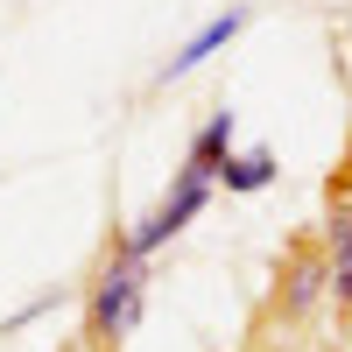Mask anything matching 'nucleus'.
Masks as SVG:
<instances>
[{"mask_svg": "<svg viewBox=\"0 0 352 352\" xmlns=\"http://www.w3.org/2000/svg\"><path fill=\"white\" fill-rule=\"evenodd\" d=\"M43 310H56V289H43V296H28V303H21L14 317H0V331H21V324H36Z\"/></svg>", "mask_w": 352, "mask_h": 352, "instance_id": "nucleus-8", "label": "nucleus"}, {"mask_svg": "<svg viewBox=\"0 0 352 352\" xmlns=\"http://www.w3.org/2000/svg\"><path fill=\"white\" fill-rule=\"evenodd\" d=\"M324 268H331V303L352 310V197H331L324 212Z\"/></svg>", "mask_w": 352, "mask_h": 352, "instance_id": "nucleus-5", "label": "nucleus"}, {"mask_svg": "<svg viewBox=\"0 0 352 352\" xmlns=\"http://www.w3.org/2000/svg\"><path fill=\"white\" fill-rule=\"evenodd\" d=\"M317 303H331V268H324V247H296L282 268V289H275V310L289 324H303Z\"/></svg>", "mask_w": 352, "mask_h": 352, "instance_id": "nucleus-3", "label": "nucleus"}, {"mask_svg": "<svg viewBox=\"0 0 352 352\" xmlns=\"http://www.w3.org/2000/svg\"><path fill=\"white\" fill-rule=\"evenodd\" d=\"M268 352H310V345H296V338H275V345H268Z\"/></svg>", "mask_w": 352, "mask_h": 352, "instance_id": "nucleus-9", "label": "nucleus"}, {"mask_svg": "<svg viewBox=\"0 0 352 352\" xmlns=\"http://www.w3.org/2000/svg\"><path fill=\"white\" fill-rule=\"evenodd\" d=\"M240 28H247V8H226V14H212V21H204L197 36H190L184 50H176L169 64H162V85H169V78H190L197 64H212V56H219V50H226L232 36H240Z\"/></svg>", "mask_w": 352, "mask_h": 352, "instance_id": "nucleus-4", "label": "nucleus"}, {"mask_svg": "<svg viewBox=\"0 0 352 352\" xmlns=\"http://www.w3.org/2000/svg\"><path fill=\"white\" fill-rule=\"evenodd\" d=\"M232 141H240V113H232V106H219L212 120H204V127L190 134V155H184V169H197V176H212V184H219V169L232 162Z\"/></svg>", "mask_w": 352, "mask_h": 352, "instance_id": "nucleus-6", "label": "nucleus"}, {"mask_svg": "<svg viewBox=\"0 0 352 352\" xmlns=\"http://www.w3.org/2000/svg\"><path fill=\"white\" fill-rule=\"evenodd\" d=\"M212 176H197V169H176L169 176V190L148 204V219H141L134 232H127V240H120V254H134V261H148V254H162L169 240H176V232H184L197 212H204V204H212Z\"/></svg>", "mask_w": 352, "mask_h": 352, "instance_id": "nucleus-2", "label": "nucleus"}, {"mask_svg": "<svg viewBox=\"0 0 352 352\" xmlns=\"http://www.w3.org/2000/svg\"><path fill=\"white\" fill-rule=\"evenodd\" d=\"M141 310H148V261L113 247L99 282H92V296H85V338L99 352H120L134 338V324H141Z\"/></svg>", "mask_w": 352, "mask_h": 352, "instance_id": "nucleus-1", "label": "nucleus"}, {"mask_svg": "<svg viewBox=\"0 0 352 352\" xmlns=\"http://www.w3.org/2000/svg\"><path fill=\"white\" fill-rule=\"evenodd\" d=\"M282 176V162H275V148H232V162L219 169V184L232 190V197H254V190H268Z\"/></svg>", "mask_w": 352, "mask_h": 352, "instance_id": "nucleus-7", "label": "nucleus"}]
</instances>
